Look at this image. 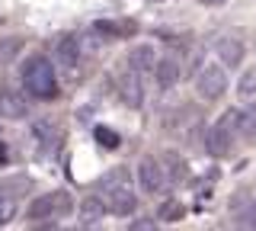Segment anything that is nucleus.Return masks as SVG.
Listing matches in <instances>:
<instances>
[{
    "instance_id": "f257e3e1",
    "label": "nucleus",
    "mask_w": 256,
    "mask_h": 231,
    "mask_svg": "<svg viewBox=\"0 0 256 231\" xmlns=\"http://www.w3.org/2000/svg\"><path fill=\"white\" fill-rule=\"evenodd\" d=\"M22 87L36 100H54L58 97V77H54L52 58H45V55L26 58V65H22Z\"/></svg>"
},
{
    "instance_id": "f03ea898",
    "label": "nucleus",
    "mask_w": 256,
    "mask_h": 231,
    "mask_svg": "<svg viewBox=\"0 0 256 231\" xmlns=\"http://www.w3.org/2000/svg\"><path fill=\"white\" fill-rule=\"evenodd\" d=\"M240 116H244V109H224L221 119L208 129L205 135V148L212 157H224L234 145V132H240Z\"/></svg>"
},
{
    "instance_id": "7ed1b4c3",
    "label": "nucleus",
    "mask_w": 256,
    "mask_h": 231,
    "mask_svg": "<svg viewBox=\"0 0 256 231\" xmlns=\"http://www.w3.org/2000/svg\"><path fill=\"white\" fill-rule=\"evenodd\" d=\"M196 90L202 100H221L224 90H228V74H224L221 65H202L196 74Z\"/></svg>"
},
{
    "instance_id": "20e7f679",
    "label": "nucleus",
    "mask_w": 256,
    "mask_h": 231,
    "mask_svg": "<svg viewBox=\"0 0 256 231\" xmlns=\"http://www.w3.org/2000/svg\"><path fill=\"white\" fill-rule=\"evenodd\" d=\"M70 212V199L64 196V193H48V196H38V199H32V205H29V218H45V221H52V218H61V215H68Z\"/></svg>"
},
{
    "instance_id": "39448f33",
    "label": "nucleus",
    "mask_w": 256,
    "mask_h": 231,
    "mask_svg": "<svg viewBox=\"0 0 256 231\" xmlns=\"http://www.w3.org/2000/svg\"><path fill=\"white\" fill-rule=\"evenodd\" d=\"M118 93L132 109H138L144 103V87H141V71H134L132 65H122V74H118Z\"/></svg>"
},
{
    "instance_id": "423d86ee",
    "label": "nucleus",
    "mask_w": 256,
    "mask_h": 231,
    "mask_svg": "<svg viewBox=\"0 0 256 231\" xmlns=\"http://www.w3.org/2000/svg\"><path fill=\"white\" fill-rule=\"evenodd\" d=\"M138 183H141L144 193H160V189L166 186V170L160 167V161H154V157H144L138 164Z\"/></svg>"
},
{
    "instance_id": "0eeeda50",
    "label": "nucleus",
    "mask_w": 256,
    "mask_h": 231,
    "mask_svg": "<svg viewBox=\"0 0 256 231\" xmlns=\"http://www.w3.org/2000/svg\"><path fill=\"white\" fill-rule=\"evenodd\" d=\"M154 77H157L160 90H173V87L180 84V77H182V61L176 58V55H164V58L157 61V68H154Z\"/></svg>"
},
{
    "instance_id": "6e6552de",
    "label": "nucleus",
    "mask_w": 256,
    "mask_h": 231,
    "mask_svg": "<svg viewBox=\"0 0 256 231\" xmlns=\"http://www.w3.org/2000/svg\"><path fill=\"white\" fill-rule=\"evenodd\" d=\"M54 65L64 71H74L80 65V39L77 36H61L54 42Z\"/></svg>"
},
{
    "instance_id": "1a4fd4ad",
    "label": "nucleus",
    "mask_w": 256,
    "mask_h": 231,
    "mask_svg": "<svg viewBox=\"0 0 256 231\" xmlns=\"http://www.w3.org/2000/svg\"><path fill=\"white\" fill-rule=\"evenodd\" d=\"M0 116L4 119H26L29 116V103L22 93H16V90H0Z\"/></svg>"
},
{
    "instance_id": "9d476101",
    "label": "nucleus",
    "mask_w": 256,
    "mask_h": 231,
    "mask_svg": "<svg viewBox=\"0 0 256 231\" xmlns=\"http://www.w3.org/2000/svg\"><path fill=\"white\" fill-rule=\"evenodd\" d=\"M214 52H218L221 65H230V68H237L240 61H244V55H246L244 42H240V39H234V36H224V39H218V42H214Z\"/></svg>"
},
{
    "instance_id": "9b49d317",
    "label": "nucleus",
    "mask_w": 256,
    "mask_h": 231,
    "mask_svg": "<svg viewBox=\"0 0 256 231\" xmlns=\"http://www.w3.org/2000/svg\"><path fill=\"white\" fill-rule=\"evenodd\" d=\"M102 199H106L109 212H116V215H132L134 209H138V196H134L132 189H116V193H102Z\"/></svg>"
},
{
    "instance_id": "f8f14e48",
    "label": "nucleus",
    "mask_w": 256,
    "mask_h": 231,
    "mask_svg": "<svg viewBox=\"0 0 256 231\" xmlns=\"http://www.w3.org/2000/svg\"><path fill=\"white\" fill-rule=\"evenodd\" d=\"M100 189L102 193H116V189H132V173L128 167H109L100 180Z\"/></svg>"
},
{
    "instance_id": "ddd939ff",
    "label": "nucleus",
    "mask_w": 256,
    "mask_h": 231,
    "mask_svg": "<svg viewBox=\"0 0 256 231\" xmlns=\"http://www.w3.org/2000/svg\"><path fill=\"white\" fill-rule=\"evenodd\" d=\"M125 61H128L134 71H141V74H148V71L157 68V58H154V49H150V45H134V49L128 52Z\"/></svg>"
},
{
    "instance_id": "4468645a",
    "label": "nucleus",
    "mask_w": 256,
    "mask_h": 231,
    "mask_svg": "<svg viewBox=\"0 0 256 231\" xmlns=\"http://www.w3.org/2000/svg\"><path fill=\"white\" fill-rule=\"evenodd\" d=\"M106 212H109V205H106L102 196H86L84 202H80V218H84L86 225H100V218Z\"/></svg>"
},
{
    "instance_id": "2eb2a0df",
    "label": "nucleus",
    "mask_w": 256,
    "mask_h": 231,
    "mask_svg": "<svg viewBox=\"0 0 256 231\" xmlns=\"http://www.w3.org/2000/svg\"><path fill=\"white\" fill-rule=\"evenodd\" d=\"M182 215H186V209H182L180 199H164V202L157 205V218L160 221H180Z\"/></svg>"
},
{
    "instance_id": "dca6fc26",
    "label": "nucleus",
    "mask_w": 256,
    "mask_h": 231,
    "mask_svg": "<svg viewBox=\"0 0 256 231\" xmlns=\"http://www.w3.org/2000/svg\"><path fill=\"white\" fill-rule=\"evenodd\" d=\"M237 93H240L244 100H253V103H256V68H250V71H244V74H240Z\"/></svg>"
},
{
    "instance_id": "f3484780",
    "label": "nucleus",
    "mask_w": 256,
    "mask_h": 231,
    "mask_svg": "<svg viewBox=\"0 0 256 231\" xmlns=\"http://www.w3.org/2000/svg\"><path fill=\"white\" fill-rule=\"evenodd\" d=\"M96 141H100L106 151H116L122 138H118V132H112V129H106V125H100V129H96Z\"/></svg>"
},
{
    "instance_id": "a211bd4d",
    "label": "nucleus",
    "mask_w": 256,
    "mask_h": 231,
    "mask_svg": "<svg viewBox=\"0 0 256 231\" xmlns=\"http://www.w3.org/2000/svg\"><path fill=\"white\" fill-rule=\"evenodd\" d=\"M240 135H256V103L240 116Z\"/></svg>"
},
{
    "instance_id": "6ab92c4d",
    "label": "nucleus",
    "mask_w": 256,
    "mask_h": 231,
    "mask_svg": "<svg viewBox=\"0 0 256 231\" xmlns=\"http://www.w3.org/2000/svg\"><path fill=\"white\" fill-rule=\"evenodd\" d=\"M166 164H170V177H173V180H186V177H189V170H186V161H182V157H176V154H166Z\"/></svg>"
},
{
    "instance_id": "aec40b11",
    "label": "nucleus",
    "mask_w": 256,
    "mask_h": 231,
    "mask_svg": "<svg viewBox=\"0 0 256 231\" xmlns=\"http://www.w3.org/2000/svg\"><path fill=\"white\" fill-rule=\"evenodd\" d=\"M32 132H36V138H42V141H52V135H54V125L48 122V119H36V122H32Z\"/></svg>"
},
{
    "instance_id": "412c9836",
    "label": "nucleus",
    "mask_w": 256,
    "mask_h": 231,
    "mask_svg": "<svg viewBox=\"0 0 256 231\" xmlns=\"http://www.w3.org/2000/svg\"><path fill=\"white\" fill-rule=\"evenodd\" d=\"M125 231H157V218H132Z\"/></svg>"
},
{
    "instance_id": "4be33fe9",
    "label": "nucleus",
    "mask_w": 256,
    "mask_h": 231,
    "mask_svg": "<svg viewBox=\"0 0 256 231\" xmlns=\"http://www.w3.org/2000/svg\"><path fill=\"white\" fill-rule=\"evenodd\" d=\"M13 215H16V205L10 202V199H0V225H6Z\"/></svg>"
},
{
    "instance_id": "5701e85b",
    "label": "nucleus",
    "mask_w": 256,
    "mask_h": 231,
    "mask_svg": "<svg viewBox=\"0 0 256 231\" xmlns=\"http://www.w3.org/2000/svg\"><path fill=\"white\" fill-rule=\"evenodd\" d=\"M74 231H102V228L100 225H86V221H84V225H77Z\"/></svg>"
},
{
    "instance_id": "b1692460",
    "label": "nucleus",
    "mask_w": 256,
    "mask_h": 231,
    "mask_svg": "<svg viewBox=\"0 0 256 231\" xmlns=\"http://www.w3.org/2000/svg\"><path fill=\"white\" fill-rule=\"evenodd\" d=\"M253 228H256V205H253Z\"/></svg>"
},
{
    "instance_id": "393cba45",
    "label": "nucleus",
    "mask_w": 256,
    "mask_h": 231,
    "mask_svg": "<svg viewBox=\"0 0 256 231\" xmlns=\"http://www.w3.org/2000/svg\"><path fill=\"white\" fill-rule=\"evenodd\" d=\"M205 4H224V0H205Z\"/></svg>"
}]
</instances>
